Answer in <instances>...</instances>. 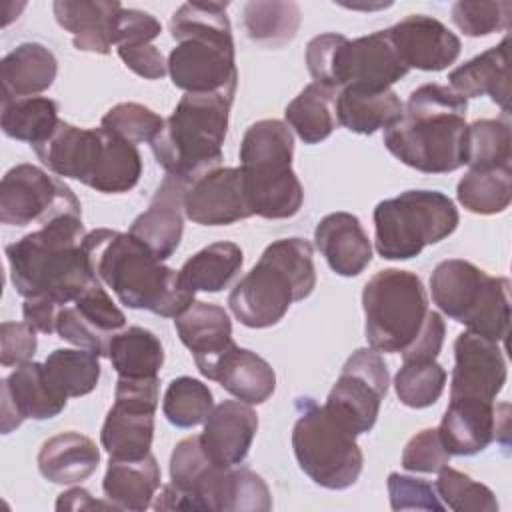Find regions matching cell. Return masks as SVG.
<instances>
[{
    "mask_svg": "<svg viewBox=\"0 0 512 512\" xmlns=\"http://www.w3.org/2000/svg\"><path fill=\"white\" fill-rule=\"evenodd\" d=\"M464 96L442 84H422L406 100L402 116L384 130V144L402 164L446 174L466 164Z\"/></svg>",
    "mask_w": 512,
    "mask_h": 512,
    "instance_id": "cell-1",
    "label": "cell"
},
{
    "mask_svg": "<svg viewBox=\"0 0 512 512\" xmlns=\"http://www.w3.org/2000/svg\"><path fill=\"white\" fill-rule=\"evenodd\" d=\"M80 216L66 214L6 246L10 282L24 298H50L60 308L72 304L98 282Z\"/></svg>",
    "mask_w": 512,
    "mask_h": 512,
    "instance_id": "cell-2",
    "label": "cell"
},
{
    "mask_svg": "<svg viewBox=\"0 0 512 512\" xmlns=\"http://www.w3.org/2000/svg\"><path fill=\"white\" fill-rule=\"evenodd\" d=\"M84 250L98 280L126 308L176 318L194 302V292L182 286L178 272L164 266L130 232L92 230L84 238Z\"/></svg>",
    "mask_w": 512,
    "mask_h": 512,
    "instance_id": "cell-3",
    "label": "cell"
},
{
    "mask_svg": "<svg viewBox=\"0 0 512 512\" xmlns=\"http://www.w3.org/2000/svg\"><path fill=\"white\" fill-rule=\"evenodd\" d=\"M228 2H186L170 18L176 46L168 54L172 84L190 94H224L234 100L238 72L226 16Z\"/></svg>",
    "mask_w": 512,
    "mask_h": 512,
    "instance_id": "cell-4",
    "label": "cell"
},
{
    "mask_svg": "<svg viewBox=\"0 0 512 512\" xmlns=\"http://www.w3.org/2000/svg\"><path fill=\"white\" fill-rule=\"evenodd\" d=\"M32 148L56 176L80 180L102 194L128 192L142 174L138 148L102 126L78 128L60 120L54 132Z\"/></svg>",
    "mask_w": 512,
    "mask_h": 512,
    "instance_id": "cell-5",
    "label": "cell"
},
{
    "mask_svg": "<svg viewBox=\"0 0 512 512\" xmlns=\"http://www.w3.org/2000/svg\"><path fill=\"white\" fill-rule=\"evenodd\" d=\"M316 288L312 244L304 238L272 242L228 296L232 314L248 328L278 324L288 308Z\"/></svg>",
    "mask_w": 512,
    "mask_h": 512,
    "instance_id": "cell-6",
    "label": "cell"
},
{
    "mask_svg": "<svg viewBox=\"0 0 512 512\" xmlns=\"http://www.w3.org/2000/svg\"><path fill=\"white\" fill-rule=\"evenodd\" d=\"M232 98L186 92L162 130L150 142L156 162L168 176L192 184L222 162Z\"/></svg>",
    "mask_w": 512,
    "mask_h": 512,
    "instance_id": "cell-7",
    "label": "cell"
},
{
    "mask_svg": "<svg viewBox=\"0 0 512 512\" xmlns=\"http://www.w3.org/2000/svg\"><path fill=\"white\" fill-rule=\"evenodd\" d=\"M294 136L282 120L248 126L240 144V172L252 216L284 220L298 214L304 190L292 170Z\"/></svg>",
    "mask_w": 512,
    "mask_h": 512,
    "instance_id": "cell-8",
    "label": "cell"
},
{
    "mask_svg": "<svg viewBox=\"0 0 512 512\" xmlns=\"http://www.w3.org/2000/svg\"><path fill=\"white\" fill-rule=\"evenodd\" d=\"M306 66L318 84L334 90L358 88L366 92L390 90L408 72L388 30L354 40L336 32L314 36L306 46Z\"/></svg>",
    "mask_w": 512,
    "mask_h": 512,
    "instance_id": "cell-9",
    "label": "cell"
},
{
    "mask_svg": "<svg viewBox=\"0 0 512 512\" xmlns=\"http://www.w3.org/2000/svg\"><path fill=\"white\" fill-rule=\"evenodd\" d=\"M434 304L470 332L504 342L510 324V282L462 258L442 260L430 276Z\"/></svg>",
    "mask_w": 512,
    "mask_h": 512,
    "instance_id": "cell-10",
    "label": "cell"
},
{
    "mask_svg": "<svg viewBox=\"0 0 512 512\" xmlns=\"http://www.w3.org/2000/svg\"><path fill=\"white\" fill-rule=\"evenodd\" d=\"M454 202L438 190H406L374 208L376 250L386 260H408L458 228Z\"/></svg>",
    "mask_w": 512,
    "mask_h": 512,
    "instance_id": "cell-11",
    "label": "cell"
},
{
    "mask_svg": "<svg viewBox=\"0 0 512 512\" xmlns=\"http://www.w3.org/2000/svg\"><path fill=\"white\" fill-rule=\"evenodd\" d=\"M366 340L378 352H404L420 334L428 316L422 280L398 268L378 270L362 290Z\"/></svg>",
    "mask_w": 512,
    "mask_h": 512,
    "instance_id": "cell-12",
    "label": "cell"
},
{
    "mask_svg": "<svg viewBox=\"0 0 512 512\" xmlns=\"http://www.w3.org/2000/svg\"><path fill=\"white\" fill-rule=\"evenodd\" d=\"M298 420L292 430L294 456L308 478L328 490L356 484L364 456L356 436L312 398H300Z\"/></svg>",
    "mask_w": 512,
    "mask_h": 512,
    "instance_id": "cell-13",
    "label": "cell"
},
{
    "mask_svg": "<svg viewBox=\"0 0 512 512\" xmlns=\"http://www.w3.org/2000/svg\"><path fill=\"white\" fill-rule=\"evenodd\" d=\"M160 382L118 376L114 404L102 424L100 442L110 458L138 460L150 454Z\"/></svg>",
    "mask_w": 512,
    "mask_h": 512,
    "instance_id": "cell-14",
    "label": "cell"
},
{
    "mask_svg": "<svg viewBox=\"0 0 512 512\" xmlns=\"http://www.w3.org/2000/svg\"><path fill=\"white\" fill-rule=\"evenodd\" d=\"M390 374L374 348H358L342 366L324 408L354 436L370 432L388 392Z\"/></svg>",
    "mask_w": 512,
    "mask_h": 512,
    "instance_id": "cell-15",
    "label": "cell"
},
{
    "mask_svg": "<svg viewBox=\"0 0 512 512\" xmlns=\"http://www.w3.org/2000/svg\"><path fill=\"white\" fill-rule=\"evenodd\" d=\"M66 214H82L80 200L60 180L38 166L18 164L0 184V222L6 226L48 224Z\"/></svg>",
    "mask_w": 512,
    "mask_h": 512,
    "instance_id": "cell-16",
    "label": "cell"
},
{
    "mask_svg": "<svg viewBox=\"0 0 512 512\" xmlns=\"http://www.w3.org/2000/svg\"><path fill=\"white\" fill-rule=\"evenodd\" d=\"M506 384V360L498 342L470 330L454 342L450 400L494 402Z\"/></svg>",
    "mask_w": 512,
    "mask_h": 512,
    "instance_id": "cell-17",
    "label": "cell"
},
{
    "mask_svg": "<svg viewBox=\"0 0 512 512\" xmlns=\"http://www.w3.org/2000/svg\"><path fill=\"white\" fill-rule=\"evenodd\" d=\"M500 406L480 400H450L440 426L436 428L448 454L472 456L488 448L492 440L508 436V406L500 414Z\"/></svg>",
    "mask_w": 512,
    "mask_h": 512,
    "instance_id": "cell-18",
    "label": "cell"
},
{
    "mask_svg": "<svg viewBox=\"0 0 512 512\" xmlns=\"http://www.w3.org/2000/svg\"><path fill=\"white\" fill-rule=\"evenodd\" d=\"M184 214L202 226H226L250 218L240 168H216L188 184Z\"/></svg>",
    "mask_w": 512,
    "mask_h": 512,
    "instance_id": "cell-19",
    "label": "cell"
},
{
    "mask_svg": "<svg viewBox=\"0 0 512 512\" xmlns=\"http://www.w3.org/2000/svg\"><path fill=\"white\" fill-rule=\"evenodd\" d=\"M390 40L402 62L424 72H440L460 56V38L440 20L424 14H410L388 28Z\"/></svg>",
    "mask_w": 512,
    "mask_h": 512,
    "instance_id": "cell-20",
    "label": "cell"
},
{
    "mask_svg": "<svg viewBox=\"0 0 512 512\" xmlns=\"http://www.w3.org/2000/svg\"><path fill=\"white\" fill-rule=\"evenodd\" d=\"M64 406L66 398L50 388L42 364L30 360L22 366H16V370L2 380V434H10L26 418H54L64 410Z\"/></svg>",
    "mask_w": 512,
    "mask_h": 512,
    "instance_id": "cell-21",
    "label": "cell"
},
{
    "mask_svg": "<svg viewBox=\"0 0 512 512\" xmlns=\"http://www.w3.org/2000/svg\"><path fill=\"white\" fill-rule=\"evenodd\" d=\"M186 186L188 184L166 174L148 208L130 226V234L160 262L170 258L182 240Z\"/></svg>",
    "mask_w": 512,
    "mask_h": 512,
    "instance_id": "cell-22",
    "label": "cell"
},
{
    "mask_svg": "<svg viewBox=\"0 0 512 512\" xmlns=\"http://www.w3.org/2000/svg\"><path fill=\"white\" fill-rule=\"evenodd\" d=\"M258 430V416L242 400H224L204 420L200 446L204 454L222 468L244 462Z\"/></svg>",
    "mask_w": 512,
    "mask_h": 512,
    "instance_id": "cell-23",
    "label": "cell"
},
{
    "mask_svg": "<svg viewBox=\"0 0 512 512\" xmlns=\"http://www.w3.org/2000/svg\"><path fill=\"white\" fill-rule=\"evenodd\" d=\"M174 328L182 344L192 352L196 368L208 378L216 360L234 346L232 322L226 310L212 302H192L174 318Z\"/></svg>",
    "mask_w": 512,
    "mask_h": 512,
    "instance_id": "cell-24",
    "label": "cell"
},
{
    "mask_svg": "<svg viewBox=\"0 0 512 512\" xmlns=\"http://www.w3.org/2000/svg\"><path fill=\"white\" fill-rule=\"evenodd\" d=\"M314 242L338 276H358L372 260L368 234L360 220L350 212H332L324 216L314 230Z\"/></svg>",
    "mask_w": 512,
    "mask_h": 512,
    "instance_id": "cell-25",
    "label": "cell"
},
{
    "mask_svg": "<svg viewBox=\"0 0 512 512\" xmlns=\"http://www.w3.org/2000/svg\"><path fill=\"white\" fill-rule=\"evenodd\" d=\"M56 22L74 36V48L92 54H108L114 44V20L122 10L120 2L56 0Z\"/></svg>",
    "mask_w": 512,
    "mask_h": 512,
    "instance_id": "cell-26",
    "label": "cell"
},
{
    "mask_svg": "<svg viewBox=\"0 0 512 512\" xmlns=\"http://www.w3.org/2000/svg\"><path fill=\"white\" fill-rule=\"evenodd\" d=\"M208 380L218 382L226 392L246 404L266 402L276 388L272 366L256 352L236 344L216 360Z\"/></svg>",
    "mask_w": 512,
    "mask_h": 512,
    "instance_id": "cell-27",
    "label": "cell"
},
{
    "mask_svg": "<svg viewBox=\"0 0 512 512\" xmlns=\"http://www.w3.org/2000/svg\"><path fill=\"white\" fill-rule=\"evenodd\" d=\"M450 88L464 98L490 96L504 114L510 112V72H508V38L498 46L464 62L448 76Z\"/></svg>",
    "mask_w": 512,
    "mask_h": 512,
    "instance_id": "cell-28",
    "label": "cell"
},
{
    "mask_svg": "<svg viewBox=\"0 0 512 512\" xmlns=\"http://www.w3.org/2000/svg\"><path fill=\"white\" fill-rule=\"evenodd\" d=\"M58 72L56 56L38 42H24L0 62L2 102L28 98L48 90Z\"/></svg>",
    "mask_w": 512,
    "mask_h": 512,
    "instance_id": "cell-29",
    "label": "cell"
},
{
    "mask_svg": "<svg viewBox=\"0 0 512 512\" xmlns=\"http://www.w3.org/2000/svg\"><path fill=\"white\" fill-rule=\"evenodd\" d=\"M100 462L96 444L74 430L48 438L38 452L40 474L54 484H78L86 480Z\"/></svg>",
    "mask_w": 512,
    "mask_h": 512,
    "instance_id": "cell-30",
    "label": "cell"
},
{
    "mask_svg": "<svg viewBox=\"0 0 512 512\" xmlns=\"http://www.w3.org/2000/svg\"><path fill=\"white\" fill-rule=\"evenodd\" d=\"M104 496L116 510L142 512L152 506L160 488V468L152 454L138 460L110 458L104 474Z\"/></svg>",
    "mask_w": 512,
    "mask_h": 512,
    "instance_id": "cell-31",
    "label": "cell"
},
{
    "mask_svg": "<svg viewBox=\"0 0 512 512\" xmlns=\"http://www.w3.org/2000/svg\"><path fill=\"white\" fill-rule=\"evenodd\" d=\"M404 104L394 90L366 92L342 88L336 94V120L358 134H374L392 126L402 116Z\"/></svg>",
    "mask_w": 512,
    "mask_h": 512,
    "instance_id": "cell-32",
    "label": "cell"
},
{
    "mask_svg": "<svg viewBox=\"0 0 512 512\" xmlns=\"http://www.w3.org/2000/svg\"><path fill=\"white\" fill-rule=\"evenodd\" d=\"M242 250L234 242H214L190 256L178 270V278L190 292H220L240 272Z\"/></svg>",
    "mask_w": 512,
    "mask_h": 512,
    "instance_id": "cell-33",
    "label": "cell"
},
{
    "mask_svg": "<svg viewBox=\"0 0 512 512\" xmlns=\"http://www.w3.org/2000/svg\"><path fill=\"white\" fill-rule=\"evenodd\" d=\"M336 90L324 84H308L284 110L286 122L306 144L326 140L336 128Z\"/></svg>",
    "mask_w": 512,
    "mask_h": 512,
    "instance_id": "cell-34",
    "label": "cell"
},
{
    "mask_svg": "<svg viewBox=\"0 0 512 512\" xmlns=\"http://www.w3.org/2000/svg\"><path fill=\"white\" fill-rule=\"evenodd\" d=\"M108 358L118 376L152 378L164 364V348L154 332L130 326L110 338Z\"/></svg>",
    "mask_w": 512,
    "mask_h": 512,
    "instance_id": "cell-35",
    "label": "cell"
},
{
    "mask_svg": "<svg viewBox=\"0 0 512 512\" xmlns=\"http://www.w3.org/2000/svg\"><path fill=\"white\" fill-rule=\"evenodd\" d=\"M98 354L84 348H58L44 360V376L50 388L62 398H76L92 392L100 378Z\"/></svg>",
    "mask_w": 512,
    "mask_h": 512,
    "instance_id": "cell-36",
    "label": "cell"
},
{
    "mask_svg": "<svg viewBox=\"0 0 512 512\" xmlns=\"http://www.w3.org/2000/svg\"><path fill=\"white\" fill-rule=\"evenodd\" d=\"M2 132L32 146L44 142L56 128L58 104L46 96H28L2 102Z\"/></svg>",
    "mask_w": 512,
    "mask_h": 512,
    "instance_id": "cell-37",
    "label": "cell"
},
{
    "mask_svg": "<svg viewBox=\"0 0 512 512\" xmlns=\"http://www.w3.org/2000/svg\"><path fill=\"white\" fill-rule=\"evenodd\" d=\"M458 202L474 214H498L512 200V168H482L468 170L456 188Z\"/></svg>",
    "mask_w": 512,
    "mask_h": 512,
    "instance_id": "cell-38",
    "label": "cell"
},
{
    "mask_svg": "<svg viewBox=\"0 0 512 512\" xmlns=\"http://www.w3.org/2000/svg\"><path fill=\"white\" fill-rule=\"evenodd\" d=\"M300 26V8L294 2L252 0L244 6V28L248 36L268 48L290 42Z\"/></svg>",
    "mask_w": 512,
    "mask_h": 512,
    "instance_id": "cell-39",
    "label": "cell"
},
{
    "mask_svg": "<svg viewBox=\"0 0 512 512\" xmlns=\"http://www.w3.org/2000/svg\"><path fill=\"white\" fill-rule=\"evenodd\" d=\"M510 122L506 118H482L468 126L466 164L470 170L510 166Z\"/></svg>",
    "mask_w": 512,
    "mask_h": 512,
    "instance_id": "cell-40",
    "label": "cell"
},
{
    "mask_svg": "<svg viewBox=\"0 0 512 512\" xmlns=\"http://www.w3.org/2000/svg\"><path fill=\"white\" fill-rule=\"evenodd\" d=\"M212 408L214 402L210 388L192 376L174 378L164 392L162 412L176 428H192L202 424Z\"/></svg>",
    "mask_w": 512,
    "mask_h": 512,
    "instance_id": "cell-41",
    "label": "cell"
},
{
    "mask_svg": "<svg viewBox=\"0 0 512 512\" xmlns=\"http://www.w3.org/2000/svg\"><path fill=\"white\" fill-rule=\"evenodd\" d=\"M446 370L436 360H404L394 378L396 396L404 406L428 408L444 392Z\"/></svg>",
    "mask_w": 512,
    "mask_h": 512,
    "instance_id": "cell-42",
    "label": "cell"
},
{
    "mask_svg": "<svg viewBox=\"0 0 512 512\" xmlns=\"http://www.w3.org/2000/svg\"><path fill=\"white\" fill-rule=\"evenodd\" d=\"M436 492L454 512H498V500L488 486L450 466L438 470Z\"/></svg>",
    "mask_w": 512,
    "mask_h": 512,
    "instance_id": "cell-43",
    "label": "cell"
},
{
    "mask_svg": "<svg viewBox=\"0 0 512 512\" xmlns=\"http://www.w3.org/2000/svg\"><path fill=\"white\" fill-rule=\"evenodd\" d=\"M100 126L136 146L150 144L162 130L164 118L138 102H120L102 116Z\"/></svg>",
    "mask_w": 512,
    "mask_h": 512,
    "instance_id": "cell-44",
    "label": "cell"
},
{
    "mask_svg": "<svg viewBox=\"0 0 512 512\" xmlns=\"http://www.w3.org/2000/svg\"><path fill=\"white\" fill-rule=\"evenodd\" d=\"M512 2H454L452 22L472 38L488 36L492 32L506 30L510 26Z\"/></svg>",
    "mask_w": 512,
    "mask_h": 512,
    "instance_id": "cell-45",
    "label": "cell"
},
{
    "mask_svg": "<svg viewBox=\"0 0 512 512\" xmlns=\"http://www.w3.org/2000/svg\"><path fill=\"white\" fill-rule=\"evenodd\" d=\"M270 508H272V496L262 476H258L248 468L232 466L222 510L268 512Z\"/></svg>",
    "mask_w": 512,
    "mask_h": 512,
    "instance_id": "cell-46",
    "label": "cell"
},
{
    "mask_svg": "<svg viewBox=\"0 0 512 512\" xmlns=\"http://www.w3.org/2000/svg\"><path fill=\"white\" fill-rule=\"evenodd\" d=\"M448 462L450 454L436 428H424L414 434L402 452V466L410 472H438Z\"/></svg>",
    "mask_w": 512,
    "mask_h": 512,
    "instance_id": "cell-47",
    "label": "cell"
},
{
    "mask_svg": "<svg viewBox=\"0 0 512 512\" xmlns=\"http://www.w3.org/2000/svg\"><path fill=\"white\" fill-rule=\"evenodd\" d=\"M388 494L392 510H436L442 512L446 506L436 496L434 488L412 476L392 472L388 476Z\"/></svg>",
    "mask_w": 512,
    "mask_h": 512,
    "instance_id": "cell-48",
    "label": "cell"
},
{
    "mask_svg": "<svg viewBox=\"0 0 512 512\" xmlns=\"http://www.w3.org/2000/svg\"><path fill=\"white\" fill-rule=\"evenodd\" d=\"M36 330L28 322L0 324V364L4 368L22 366L36 354Z\"/></svg>",
    "mask_w": 512,
    "mask_h": 512,
    "instance_id": "cell-49",
    "label": "cell"
},
{
    "mask_svg": "<svg viewBox=\"0 0 512 512\" xmlns=\"http://www.w3.org/2000/svg\"><path fill=\"white\" fill-rule=\"evenodd\" d=\"M162 32L160 22L142 10L122 8L114 20V44L116 46H136L152 44Z\"/></svg>",
    "mask_w": 512,
    "mask_h": 512,
    "instance_id": "cell-50",
    "label": "cell"
},
{
    "mask_svg": "<svg viewBox=\"0 0 512 512\" xmlns=\"http://www.w3.org/2000/svg\"><path fill=\"white\" fill-rule=\"evenodd\" d=\"M118 56L126 64L128 70L146 78L158 80L168 72V66L160 54V50L152 44H136V46H118Z\"/></svg>",
    "mask_w": 512,
    "mask_h": 512,
    "instance_id": "cell-51",
    "label": "cell"
},
{
    "mask_svg": "<svg viewBox=\"0 0 512 512\" xmlns=\"http://www.w3.org/2000/svg\"><path fill=\"white\" fill-rule=\"evenodd\" d=\"M446 326L438 312H428L416 340L402 352V360H436L444 344Z\"/></svg>",
    "mask_w": 512,
    "mask_h": 512,
    "instance_id": "cell-52",
    "label": "cell"
},
{
    "mask_svg": "<svg viewBox=\"0 0 512 512\" xmlns=\"http://www.w3.org/2000/svg\"><path fill=\"white\" fill-rule=\"evenodd\" d=\"M60 312V306L52 302L50 298H24L22 316L24 322H28L36 332L52 334L56 332V316Z\"/></svg>",
    "mask_w": 512,
    "mask_h": 512,
    "instance_id": "cell-53",
    "label": "cell"
},
{
    "mask_svg": "<svg viewBox=\"0 0 512 512\" xmlns=\"http://www.w3.org/2000/svg\"><path fill=\"white\" fill-rule=\"evenodd\" d=\"M94 508H114L112 502L94 500L84 488H70L58 496L56 510H94Z\"/></svg>",
    "mask_w": 512,
    "mask_h": 512,
    "instance_id": "cell-54",
    "label": "cell"
}]
</instances>
